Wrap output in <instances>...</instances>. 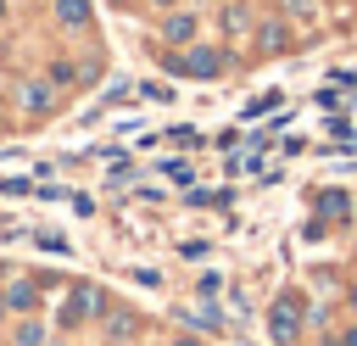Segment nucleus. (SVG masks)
Instances as JSON below:
<instances>
[{"label": "nucleus", "instance_id": "obj_1", "mask_svg": "<svg viewBox=\"0 0 357 346\" xmlns=\"http://www.w3.org/2000/svg\"><path fill=\"white\" fill-rule=\"evenodd\" d=\"M162 56V73H173V78H190V84H218L229 67H234V50L223 45V39H195V45H184V50H156Z\"/></svg>", "mask_w": 357, "mask_h": 346}, {"label": "nucleus", "instance_id": "obj_2", "mask_svg": "<svg viewBox=\"0 0 357 346\" xmlns=\"http://www.w3.org/2000/svg\"><path fill=\"white\" fill-rule=\"evenodd\" d=\"M112 307V296H106V285H89V279H73L67 290H61V301H56V313H50V324H56V335H78V329H95L100 324V313Z\"/></svg>", "mask_w": 357, "mask_h": 346}, {"label": "nucleus", "instance_id": "obj_3", "mask_svg": "<svg viewBox=\"0 0 357 346\" xmlns=\"http://www.w3.org/2000/svg\"><path fill=\"white\" fill-rule=\"evenodd\" d=\"M301 335H307V296L290 285V290H279L268 301V340L273 346H296Z\"/></svg>", "mask_w": 357, "mask_h": 346}, {"label": "nucleus", "instance_id": "obj_4", "mask_svg": "<svg viewBox=\"0 0 357 346\" xmlns=\"http://www.w3.org/2000/svg\"><path fill=\"white\" fill-rule=\"evenodd\" d=\"M56 285H61L56 273H39V268H22V273H11V279L0 285V296H6V307H11V318H22V313H45V296H50Z\"/></svg>", "mask_w": 357, "mask_h": 346}, {"label": "nucleus", "instance_id": "obj_5", "mask_svg": "<svg viewBox=\"0 0 357 346\" xmlns=\"http://www.w3.org/2000/svg\"><path fill=\"white\" fill-rule=\"evenodd\" d=\"M11 106H17L22 128H39V123H50V117H56V106H61V89H56V84L39 73V78H22V84H17Z\"/></svg>", "mask_w": 357, "mask_h": 346}, {"label": "nucleus", "instance_id": "obj_6", "mask_svg": "<svg viewBox=\"0 0 357 346\" xmlns=\"http://www.w3.org/2000/svg\"><path fill=\"white\" fill-rule=\"evenodd\" d=\"M195 39H201V11H195V6H173V11L156 17V45L184 50V45H195Z\"/></svg>", "mask_w": 357, "mask_h": 346}, {"label": "nucleus", "instance_id": "obj_7", "mask_svg": "<svg viewBox=\"0 0 357 346\" xmlns=\"http://www.w3.org/2000/svg\"><path fill=\"white\" fill-rule=\"evenodd\" d=\"M251 50H257V56H284V50H296V28H290L279 11H273V17H257Z\"/></svg>", "mask_w": 357, "mask_h": 346}, {"label": "nucleus", "instance_id": "obj_8", "mask_svg": "<svg viewBox=\"0 0 357 346\" xmlns=\"http://www.w3.org/2000/svg\"><path fill=\"white\" fill-rule=\"evenodd\" d=\"M95 329L106 335V346H134V340H139V329H145V318H139L134 307L112 301V307L100 313V324H95Z\"/></svg>", "mask_w": 357, "mask_h": 346}, {"label": "nucleus", "instance_id": "obj_9", "mask_svg": "<svg viewBox=\"0 0 357 346\" xmlns=\"http://www.w3.org/2000/svg\"><path fill=\"white\" fill-rule=\"evenodd\" d=\"M212 11H218V39H223V45H234V39H245V33L257 28V11H251L245 0H218Z\"/></svg>", "mask_w": 357, "mask_h": 346}, {"label": "nucleus", "instance_id": "obj_10", "mask_svg": "<svg viewBox=\"0 0 357 346\" xmlns=\"http://www.w3.org/2000/svg\"><path fill=\"white\" fill-rule=\"evenodd\" d=\"M56 324H45V313H22L6 324V346H50Z\"/></svg>", "mask_w": 357, "mask_h": 346}, {"label": "nucleus", "instance_id": "obj_11", "mask_svg": "<svg viewBox=\"0 0 357 346\" xmlns=\"http://www.w3.org/2000/svg\"><path fill=\"white\" fill-rule=\"evenodd\" d=\"M56 28L61 33H89L95 28V0H56Z\"/></svg>", "mask_w": 357, "mask_h": 346}, {"label": "nucleus", "instance_id": "obj_12", "mask_svg": "<svg viewBox=\"0 0 357 346\" xmlns=\"http://www.w3.org/2000/svg\"><path fill=\"white\" fill-rule=\"evenodd\" d=\"M312 206H318V223H346V218L357 212L346 190H318V195H312Z\"/></svg>", "mask_w": 357, "mask_h": 346}, {"label": "nucleus", "instance_id": "obj_13", "mask_svg": "<svg viewBox=\"0 0 357 346\" xmlns=\"http://www.w3.org/2000/svg\"><path fill=\"white\" fill-rule=\"evenodd\" d=\"M279 17L290 28H307V22H318V0H279Z\"/></svg>", "mask_w": 357, "mask_h": 346}, {"label": "nucleus", "instance_id": "obj_14", "mask_svg": "<svg viewBox=\"0 0 357 346\" xmlns=\"http://www.w3.org/2000/svg\"><path fill=\"white\" fill-rule=\"evenodd\" d=\"M329 340H335V346H357V318L346 313V318H340V324L329 329Z\"/></svg>", "mask_w": 357, "mask_h": 346}, {"label": "nucleus", "instance_id": "obj_15", "mask_svg": "<svg viewBox=\"0 0 357 346\" xmlns=\"http://www.w3.org/2000/svg\"><path fill=\"white\" fill-rule=\"evenodd\" d=\"M167 346H206V335H201V329H173Z\"/></svg>", "mask_w": 357, "mask_h": 346}, {"label": "nucleus", "instance_id": "obj_16", "mask_svg": "<svg viewBox=\"0 0 357 346\" xmlns=\"http://www.w3.org/2000/svg\"><path fill=\"white\" fill-rule=\"evenodd\" d=\"M340 301H346V313L357 318V279H351V285H340Z\"/></svg>", "mask_w": 357, "mask_h": 346}, {"label": "nucleus", "instance_id": "obj_17", "mask_svg": "<svg viewBox=\"0 0 357 346\" xmlns=\"http://www.w3.org/2000/svg\"><path fill=\"white\" fill-rule=\"evenodd\" d=\"M17 123H11V112H6V100H0V134H11Z\"/></svg>", "mask_w": 357, "mask_h": 346}, {"label": "nucleus", "instance_id": "obj_18", "mask_svg": "<svg viewBox=\"0 0 357 346\" xmlns=\"http://www.w3.org/2000/svg\"><path fill=\"white\" fill-rule=\"evenodd\" d=\"M6 324H11V307H6V296H0V329H6Z\"/></svg>", "mask_w": 357, "mask_h": 346}, {"label": "nucleus", "instance_id": "obj_19", "mask_svg": "<svg viewBox=\"0 0 357 346\" xmlns=\"http://www.w3.org/2000/svg\"><path fill=\"white\" fill-rule=\"evenodd\" d=\"M106 6H112V11H128V6H134V0H106Z\"/></svg>", "mask_w": 357, "mask_h": 346}, {"label": "nucleus", "instance_id": "obj_20", "mask_svg": "<svg viewBox=\"0 0 357 346\" xmlns=\"http://www.w3.org/2000/svg\"><path fill=\"white\" fill-rule=\"evenodd\" d=\"M151 6H156V11H173V6H178V0H151Z\"/></svg>", "mask_w": 357, "mask_h": 346}, {"label": "nucleus", "instance_id": "obj_21", "mask_svg": "<svg viewBox=\"0 0 357 346\" xmlns=\"http://www.w3.org/2000/svg\"><path fill=\"white\" fill-rule=\"evenodd\" d=\"M6 17H11V0H0V22H6Z\"/></svg>", "mask_w": 357, "mask_h": 346}, {"label": "nucleus", "instance_id": "obj_22", "mask_svg": "<svg viewBox=\"0 0 357 346\" xmlns=\"http://www.w3.org/2000/svg\"><path fill=\"white\" fill-rule=\"evenodd\" d=\"M50 346H67V335H50Z\"/></svg>", "mask_w": 357, "mask_h": 346}, {"label": "nucleus", "instance_id": "obj_23", "mask_svg": "<svg viewBox=\"0 0 357 346\" xmlns=\"http://www.w3.org/2000/svg\"><path fill=\"white\" fill-rule=\"evenodd\" d=\"M318 346H335V340H329V335H324V340H318Z\"/></svg>", "mask_w": 357, "mask_h": 346}, {"label": "nucleus", "instance_id": "obj_24", "mask_svg": "<svg viewBox=\"0 0 357 346\" xmlns=\"http://www.w3.org/2000/svg\"><path fill=\"white\" fill-rule=\"evenodd\" d=\"M201 6H218V0H201Z\"/></svg>", "mask_w": 357, "mask_h": 346}, {"label": "nucleus", "instance_id": "obj_25", "mask_svg": "<svg viewBox=\"0 0 357 346\" xmlns=\"http://www.w3.org/2000/svg\"><path fill=\"white\" fill-rule=\"evenodd\" d=\"M0 279H6V268H0Z\"/></svg>", "mask_w": 357, "mask_h": 346}]
</instances>
